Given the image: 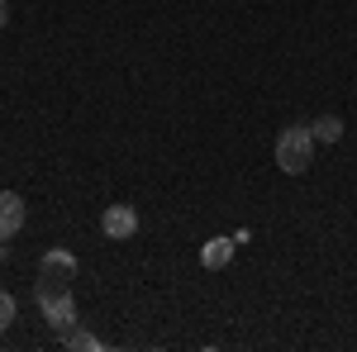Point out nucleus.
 I'll return each instance as SVG.
<instances>
[{"mask_svg": "<svg viewBox=\"0 0 357 352\" xmlns=\"http://www.w3.org/2000/svg\"><path fill=\"white\" fill-rule=\"evenodd\" d=\"M0 262H5V238H0Z\"/></svg>", "mask_w": 357, "mask_h": 352, "instance_id": "obj_11", "label": "nucleus"}, {"mask_svg": "<svg viewBox=\"0 0 357 352\" xmlns=\"http://www.w3.org/2000/svg\"><path fill=\"white\" fill-rule=\"evenodd\" d=\"M10 319H15V296L0 291V328H10Z\"/></svg>", "mask_w": 357, "mask_h": 352, "instance_id": "obj_9", "label": "nucleus"}, {"mask_svg": "<svg viewBox=\"0 0 357 352\" xmlns=\"http://www.w3.org/2000/svg\"><path fill=\"white\" fill-rule=\"evenodd\" d=\"M33 296H38V309H43L48 328L67 333V328L77 324V300H72V291H67V281H53V276H43Z\"/></svg>", "mask_w": 357, "mask_h": 352, "instance_id": "obj_2", "label": "nucleus"}, {"mask_svg": "<svg viewBox=\"0 0 357 352\" xmlns=\"http://www.w3.org/2000/svg\"><path fill=\"white\" fill-rule=\"evenodd\" d=\"M100 234L114 238V243H129L138 234V210L134 205H110V210L100 215Z\"/></svg>", "mask_w": 357, "mask_h": 352, "instance_id": "obj_3", "label": "nucleus"}, {"mask_svg": "<svg viewBox=\"0 0 357 352\" xmlns=\"http://www.w3.org/2000/svg\"><path fill=\"white\" fill-rule=\"evenodd\" d=\"M62 348H77V352H100L105 343H100L96 333H86V328H67V333H62Z\"/></svg>", "mask_w": 357, "mask_h": 352, "instance_id": "obj_7", "label": "nucleus"}, {"mask_svg": "<svg viewBox=\"0 0 357 352\" xmlns=\"http://www.w3.org/2000/svg\"><path fill=\"white\" fill-rule=\"evenodd\" d=\"M234 247H238V243H234V234H229V238H210V243L200 247V267H205V271H224L229 262H234Z\"/></svg>", "mask_w": 357, "mask_h": 352, "instance_id": "obj_6", "label": "nucleus"}, {"mask_svg": "<svg viewBox=\"0 0 357 352\" xmlns=\"http://www.w3.org/2000/svg\"><path fill=\"white\" fill-rule=\"evenodd\" d=\"M310 129H314V143H338V138H343V119H338V114H324V119L310 124Z\"/></svg>", "mask_w": 357, "mask_h": 352, "instance_id": "obj_8", "label": "nucleus"}, {"mask_svg": "<svg viewBox=\"0 0 357 352\" xmlns=\"http://www.w3.org/2000/svg\"><path fill=\"white\" fill-rule=\"evenodd\" d=\"M38 271L53 276V281H72V276H77V257H72L67 247H48V252L38 257Z\"/></svg>", "mask_w": 357, "mask_h": 352, "instance_id": "obj_5", "label": "nucleus"}, {"mask_svg": "<svg viewBox=\"0 0 357 352\" xmlns=\"http://www.w3.org/2000/svg\"><path fill=\"white\" fill-rule=\"evenodd\" d=\"M310 158H314V129L310 124L281 129V138H276V167L286 176H305L310 171Z\"/></svg>", "mask_w": 357, "mask_h": 352, "instance_id": "obj_1", "label": "nucleus"}, {"mask_svg": "<svg viewBox=\"0 0 357 352\" xmlns=\"http://www.w3.org/2000/svg\"><path fill=\"white\" fill-rule=\"evenodd\" d=\"M24 229V200L15 190H0V238H15Z\"/></svg>", "mask_w": 357, "mask_h": 352, "instance_id": "obj_4", "label": "nucleus"}, {"mask_svg": "<svg viewBox=\"0 0 357 352\" xmlns=\"http://www.w3.org/2000/svg\"><path fill=\"white\" fill-rule=\"evenodd\" d=\"M10 24V0H0V29Z\"/></svg>", "mask_w": 357, "mask_h": 352, "instance_id": "obj_10", "label": "nucleus"}]
</instances>
